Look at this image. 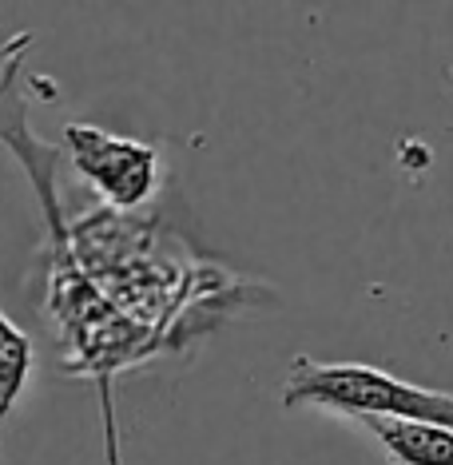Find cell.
<instances>
[{"instance_id": "3", "label": "cell", "mask_w": 453, "mask_h": 465, "mask_svg": "<svg viewBox=\"0 0 453 465\" xmlns=\"http://www.w3.org/2000/svg\"><path fill=\"white\" fill-rule=\"evenodd\" d=\"M362 426L370 438L382 446L389 465H453V430L441 426H421V421L402 418H346Z\"/></svg>"}, {"instance_id": "4", "label": "cell", "mask_w": 453, "mask_h": 465, "mask_svg": "<svg viewBox=\"0 0 453 465\" xmlns=\"http://www.w3.org/2000/svg\"><path fill=\"white\" fill-rule=\"evenodd\" d=\"M36 370V351L33 338L0 311V421L16 410V401L25 398L28 382Z\"/></svg>"}, {"instance_id": "2", "label": "cell", "mask_w": 453, "mask_h": 465, "mask_svg": "<svg viewBox=\"0 0 453 465\" xmlns=\"http://www.w3.org/2000/svg\"><path fill=\"white\" fill-rule=\"evenodd\" d=\"M64 147L80 179H88L92 192L120 211L147 203L160 187V147L147 140L112 135L96 124H68Z\"/></svg>"}, {"instance_id": "1", "label": "cell", "mask_w": 453, "mask_h": 465, "mask_svg": "<svg viewBox=\"0 0 453 465\" xmlns=\"http://www.w3.org/2000/svg\"><path fill=\"white\" fill-rule=\"evenodd\" d=\"M282 406H314L339 418H402L421 426L453 430V394L449 390L414 386L389 370L366 362H314L294 358L282 382Z\"/></svg>"}]
</instances>
